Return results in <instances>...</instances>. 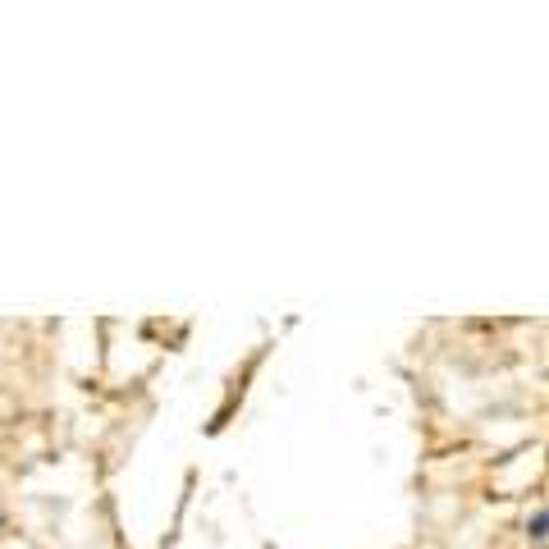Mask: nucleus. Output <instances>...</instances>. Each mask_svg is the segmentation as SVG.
I'll return each mask as SVG.
<instances>
[{"mask_svg":"<svg viewBox=\"0 0 549 549\" xmlns=\"http://www.w3.org/2000/svg\"><path fill=\"white\" fill-rule=\"evenodd\" d=\"M527 536L531 540H549V508H540V513L527 522Z\"/></svg>","mask_w":549,"mask_h":549,"instance_id":"nucleus-1","label":"nucleus"}]
</instances>
